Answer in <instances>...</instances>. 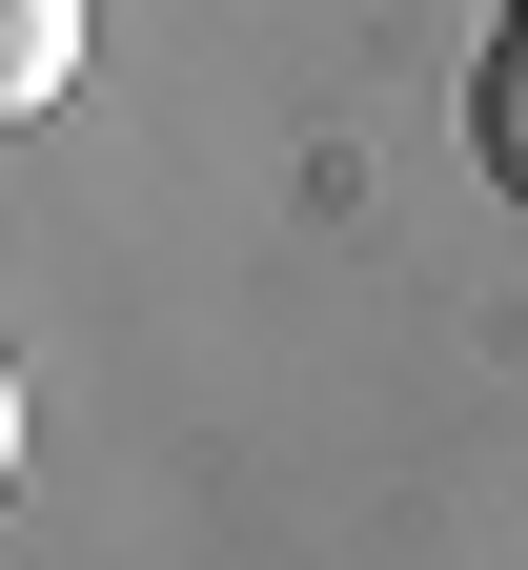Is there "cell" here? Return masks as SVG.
Instances as JSON below:
<instances>
[{"label": "cell", "mask_w": 528, "mask_h": 570, "mask_svg": "<svg viewBox=\"0 0 528 570\" xmlns=\"http://www.w3.org/2000/svg\"><path fill=\"white\" fill-rule=\"evenodd\" d=\"M508 21H528V0H508Z\"/></svg>", "instance_id": "277c9868"}, {"label": "cell", "mask_w": 528, "mask_h": 570, "mask_svg": "<svg viewBox=\"0 0 528 570\" xmlns=\"http://www.w3.org/2000/svg\"><path fill=\"white\" fill-rule=\"evenodd\" d=\"M82 82V0H0V122H41Z\"/></svg>", "instance_id": "6da1fadb"}, {"label": "cell", "mask_w": 528, "mask_h": 570, "mask_svg": "<svg viewBox=\"0 0 528 570\" xmlns=\"http://www.w3.org/2000/svg\"><path fill=\"white\" fill-rule=\"evenodd\" d=\"M0 489H21V367H0Z\"/></svg>", "instance_id": "3957f363"}, {"label": "cell", "mask_w": 528, "mask_h": 570, "mask_svg": "<svg viewBox=\"0 0 528 570\" xmlns=\"http://www.w3.org/2000/svg\"><path fill=\"white\" fill-rule=\"evenodd\" d=\"M468 164H488V184L528 204V21H508V41L468 61Z\"/></svg>", "instance_id": "7a4b0ae2"}]
</instances>
